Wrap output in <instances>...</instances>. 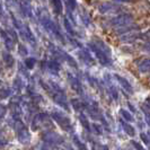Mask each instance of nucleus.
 <instances>
[{"mask_svg":"<svg viewBox=\"0 0 150 150\" xmlns=\"http://www.w3.org/2000/svg\"><path fill=\"white\" fill-rule=\"evenodd\" d=\"M67 4V8L69 11H74L76 6H77V1L76 0H64Z\"/></svg>","mask_w":150,"mask_h":150,"instance_id":"nucleus-5","label":"nucleus"},{"mask_svg":"<svg viewBox=\"0 0 150 150\" xmlns=\"http://www.w3.org/2000/svg\"><path fill=\"white\" fill-rule=\"evenodd\" d=\"M4 59H5L6 63H7L9 67H10V66H13V63H14V59H13V57H11L9 53H5V54H4Z\"/></svg>","mask_w":150,"mask_h":150,"instance_id":"nucleus-8","label":"nucleus"},{"mask_svg":"<svg viewBox=\"0 0 150 150\" xmlns=\"http://www.w3.org/2000/svg\"><path fill=\"white\" fill-rule=\"evenodd\" d=\"M115 8H116V6H114L111 2H104V4L98 6V10H99V13L105 14V13H108V11H111L113 9H115Z\"/></svg>","mask_w":150,"mask_h":150,"instance_id":"nucleus-2","label":"nucleus"},{"mask_svg":"<svg viewBox=\"0 0 150 150\" xmlns=\"http://www.w3.org/2000/svg\"><path fill=\"white\" fill-rule=\"evenodd\" d=\"M25 64L27 66V68L32 69V68L34 67V64H35V59H33V58L26 59V60H25Z\"/></svg>","mask_w":150,"mask_h":150,"instance_id":"nucleus-10","label":"nucleus"},{"mask_svg":"<svg viewBox=\"0 0 150 150\" xmlns=\"http://www.w3.org/2000/svg\"><path fill=\"white\" fill-rule=\"evenodd\" d=\"M114 1H130V0H114Z\"/></svg>","mask_w":150,"mask_h":150,"instance_id":"nucleus-13","label":"nucleus"},{"mask_svg":"<svg viewBox=\"0 0 150 150\" xmlns=\"http://www.w3.org/2000/svg\"><path fill=\"white\" fill-rule=\"evenodd\" d=\"M1 33V35H2V38H4V40H5V43H6V46H7L9 50H11L13 49V41H11V38L8 36L7 34L4 32V30H1L0 32Z\"/></svg>","mask_w":150,"mask_h":150,"instance_id":"nucleus-3","label":"nucleus"},{"mask_svg":"<svg viewBox=\"0 0 150 150\" xmlns=\"http://www.w3.org/2000/svg\"><path fill=\"white\" fill-rule=\"evenodd\" d=\"M19 53H21L22 55H26V54H27V50H26V49H24V46H23V45H19Z\"/></svg>","mask_w":150,"mask_h":150,"instance_id":"nucleus-11","label":"nucleus"},{"mask_svg":"<svg viewBox=\"0 0 150 150\" xmlns=\"http://www.w3.org/2000/svg\"><path fill=\"white\" fill-rule=\"evenodd\" d=\"M133 21V17L130 14H122L116 17H114L111 19V25L114 27H122V26H127L130 23Z\"/></svg>","mask_w":150,"mask_h":150,"instance_id":"nucleus-1","label":"nucleus"},{"mask_svg":"<svg viewBox=\"0 0 150 150\" xmlns=\"http://www.w3.org/2000/svg\"><path fill=\"white\" fill-rule=\"evenodd\" d=\"M64 26H66V30H68V33H70V34H72V35L75 34V30L72 28V25L68 21V18H64Z\"/></svg>","mask_w":150,"mask_h":150,"instance_id":"nucleus-7","label":"nucleus"},{"mask_svg":"<svg viewBox=\"0 0 150 150\" xmlns=\"http://www.w3.org/2000/svg\"><path fill=\"white\" fill-rule=\"evenodd\" d=\"M140 70H141L142 72H147V71L149 70V60H148V59H144V60H143V64L140 66Z\"/></svg>","mask_w":150,"mask_h":150,"instance_id":"nucleus-9","label":"nucleus"},{"mask_svg":"<svg viewBox=\"0 0 150 150\" xmlns=\"http://www.w3.org/2000/svg\"><path fill=\"white\" fill-rule=\"evenodd\" d=\"M0 72H1V67H0Z\"/></svg>","mask_w":150,"mask_h":150,"instance_id":"nucleus-14","label":"nucleus"},{"mask_svg":"<svg viewBox=\"0 0 150 150\" xmlns=\"http://www.w3.org/2000/svg\"><path fill=\"white\" fill-rule=\"evenodd\" d=\"M116 78L120 80V83H122V86H123V87H125V89H128L129 91H131V90H132L131 86L129 85V83L125 80V79H123V78H122V77H120V76H116Z\"/></svg>","mask_w":150,"mask_h":150,"instance_id":"nucleus-6","label":"nucleus"},{"mask_svg":"<svg viewBox=\"0 0 150 150\" xmlns=\"http://www.w3.org/2000/svg\"><path fill=\"white\" fill-rule=\"evenodd\" d=\"M4 16H5V11H4L2 5H1V2H0V19H2V18H4Z\"/></svg>","mask_w":150,"mask_h":150,"instance_id":"nucleus-12","label":"nucleus"},{"mask_svg":"<svg viewBox=\"0 0 150 150\" xmlns=\"http://www.w3.org/2000/svg\"><path fill=\"white\" fill-rule=\"evenodd\" d=\"M52 4L54 9H55V13L61 14V11H62V1L61 0H52Z\"/></svg>","mask_w":150,"mask_h":150,"instance_id":"nucleus-4","label":"nucleus"}]
</instances>
